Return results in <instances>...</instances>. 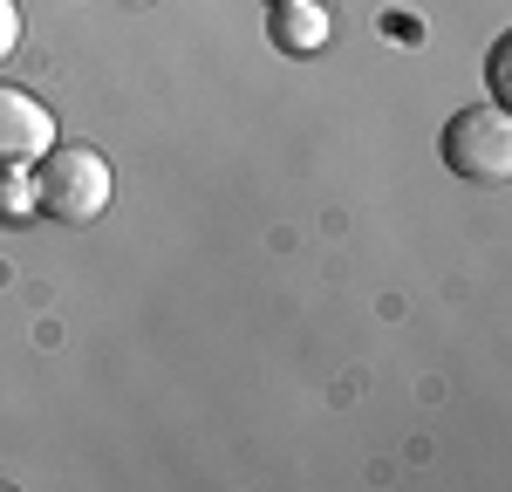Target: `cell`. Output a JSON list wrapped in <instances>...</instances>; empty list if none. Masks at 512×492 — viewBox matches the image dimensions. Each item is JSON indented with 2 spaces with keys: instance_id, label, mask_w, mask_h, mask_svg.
<instances>
[{
  "instance_id": "52a82bcc",
  "label": "cell",
  "mask_w": 512,
  "mask_h": 492,
  "mask_svg": "<svg viewBox=\"0 0 512 492\" xmlns=\"http://www.w3.org/2000/svg\"><path fill=\"white\" fill-rule=\"evenodd\" d=\"M485 82H492V103H506L512 89H506V41L492 48V62H485Z\"/></svg>"
},
{
  "instance_id": "5b68a950",
  "label": "cell",
  "mask_w": 512,
  "mask_h": 492,
  "mask_svg": "<svg viewBox=\"0 0 512 492\" xmlns=\"http://www.w3.org/2000/svg\"><path fill=\"white\" fill-rule=\"evenodd\" d=\"M28 219H41L35 164H0V226H28Z\"/></svg>"
},
{
  "instance_id": "7a4b0ae2",
  "label": "cell",
  "mask_w": 512,
  "mask_h": 492,
  "mask_svg": "<svg viewBox=\"0 0 512 492\" xmlns=\"http://www.w3.org/2000/svg\"><path fill=\"white\" fill-rule=\"evenodd\" d=\"M444 171H458L465 185H506L512 178V117L506 103H472L444 123Z\"/></svg>"
},
{
  "instance_id": "277c9868",
  "label": "cell",
  "mask_w": 512,
  "mask_h": 492,
  "mask_svg": "<svg viewBox=\"0 0 512 492\" xmlns=\"http://www.w3.org/2000/svg\"><path fill=\"white\" fill-rule=\"evenodd\" d=\"M328 35H335V21L321 0H267V41L280 55H321Z\"/></svg>"
},
{
  "instance_id": "8992f818",
  "label": "cell",
  "mask_w": 512,
  "mask_h": 492,
  "mask_svg": "<svg viewBox=\"0 0 512 492\" xmlns=\"http://www.w3.org/2000/svg\"><path fill=\"white\" fill-rule=\"evenodd\" d=\"M21 35H28V28H21V7H14V0H0V62L21 48Z\"/></svg>"
},
{
  "instance_id": "6da1fadb",
  "label": "cell",
  "mask_w": 512,
  "mask_h": 492,
  "mask_svg": "<svg viewBox=\"0 0 512 492\" xmlns=\"http://www.w3.org/2000/svg\"><path fill=\"white\" fill-rule=\"evenodd\" d=\"M117 199V171L110 158L96 151V144H48L35 158V205L41 219H55V226H89V219H103Z\"/></svg>"
},
{
  "instance_id": "3957f363",
  "label": "cell",
  "mask_w": 512,
  "mask_h": 492,
  "mask_svg": "<svg viewBox=\"0 0 512 492\" xmlns=\"http://www.w3.org/2000/svg\"><path fill=\"white\" fill-rule=\"evenodd\" d=\"M55 137H62L55 110L28 96L21 82H0V164H35Z\"/></svg>"
}]
</instances>
